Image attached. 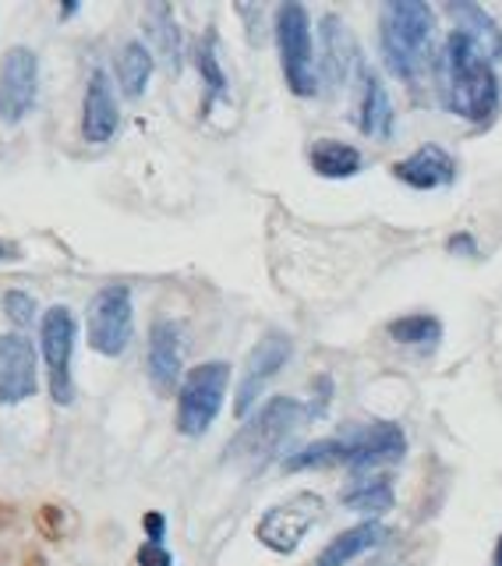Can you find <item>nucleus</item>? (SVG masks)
Listing matches in <instances>:
<instances>
[{"mask_svg":"<svg viewBox=\"0 0 502 566\" xmlns=\"http://www.w3.org/2000/svg\"><path fill=\"white\" fill-rule=\"evenodd\" d=\"M439 75H442V103L450 114L471 124H489L495 117L499 111L495 64L457 29L442 43Z\"/></svg>","mask_w":502,"mask_h":566,"instance_id":"nucleus-1","label":"nucleus"},{"mask_svg":"<svg viewBox=\"0 0 502 566\" xmlns=\"http://www.w3.org/2000/svg\"><path fill=\"white\" fill-rule=\"evenodd\" d=\"M436 35V11L425 0H389L379 14V46L393 78L418 82Z\"/></svg>","mask_w":502,"mask_h":566,"instance_id":"nucleus-2","label":"nucleus"},{"mask_svg":"<svg viewBox=\"0 0 502 566\" xmlns=\"http://www.w3.org/2000/svg\"><path fill=\"white\" fill-rule=\"evenodd\" d=\"M308 418V407L294 397H269L255 415H248L241 432L230 442V460H244V464H262L273 457L286 439L297 432V424Z\"/></svg>","mask_w":502,"mask_h":566,"instance_id":"nucleus-3","label":"nucleus"},{"mask_svg":"<svg viewBox=\"0 0 502 566\" xmlns=\"http://www.w3.org/2000/svg\"><path fill=\"white\" fill-rule=\"evenodd\" d=\"M276 50L286 88L294 96L308 99L318 93V64H315V43H312V22L304 4H280L276 8Z\"/></svg>","mask_w":502,"mask_h":566,"instance_id":"nucleus-4","label":"nucleus"},{"mask_svg":"<svg viewBox=\"0 0 502 566\" xmlns=\"http://www.w3.org/2000/svg\"><path fill=\"white\" fill-rule=\"evenodd\" d=\"M227 386H230L227 361L195 365L185 376L181 389H177V432L188 439H202L223 411Z\"/></svg>","mask_w":502,"mask_h":566,"instance_id":"nucleus-5","label":"nucleus"},{"mask_svg":"<svg viewBox=\"0 0 502 566\" xmlns=\"http://www.w3.org/2000/svg\"><path fill=\"white\" fill-rule=\"evenodd\" d=\"M88 347L103 358H121L132 347L135 336V301L128 283H106L103 291L93 294L85 315Z\"/></svg>","mask_w":502,"mask_h":566,"instance_id":"nucleus-6","label":"nucleus"},{"mask_svg":"<svg viewBox=\"0 0 502 566\" xmlns=\"http://www.w3.org/2000/svg\"><path fill=\"white\" fill-rule=\"evenodd\" d=\"M326 517V500L318 492H297L291 500L269 506L259 524L255 538L276 556H294L297 545L308 538V531Z\"/></svg>","mask_w":502,"mask_h":566,"instance_id":"nucleus-7","label":"nucleus"},{"mask_svg":"<svg viewBox=\"0 0 502 566\" xmlns=\"http://www.w3.org/2000/svg\"><path fill=\"white\" fill-rule=\"evenodd\" d=\"M43 361L50 376V397L57 407L75 403V376H71V358H75V340H79V323L75 312L67 305H53L43 315Z\"/></svg>","mask_w":502,"mask_h":566,"instance_id":"nucleus-8","label":"nucleus"},{"mask_svg":"<svg viewBox=\"0 0 502 566\" xmlns=\"http://www.w3.org/2000/svg\"><path fill=\"white\" fill-rule=\"evenodd\" d=\"M291 354H294V340L286 333H280V329L265 333L262 340L248 350V361H244L241 382H238V397H234L238 421H244L251 411H255V403L265 394V386L280 376L283 365L291 361Z\"/></svg>","mask_w":502,"mask_h":566,"instance_id":"nucleus-9","label":"nucleus"},{"mask_svg":"<svg viewBox=\"0 0 502 566\" xmlns=\"http://www.w3.org/2000/svg\"><path fill=\"white\" fill-rule=\"evenodd\" d=\"M35 96H40V57L29 46H11L0 61V124L14 128L22 124Z\"/></svg>","mask_w":502,"mask_h":566,"instance_id":"nucleus-10","label":"nucleus"},{"mask_svg":"<svg viewBox=\"0 0 502 566\" xmlns=\"http://www.w3.org/2000/svg\"><path fill=\"white\" fill-rule=\"evenodd\" d=\"M344 447H347L344 468L365 474L386 464H400L407 453V436L397 421H368L351 436H344Z\"/></svg>","mask_w":502,"mask_h":566,"instance_id":"nucleus-11","label":"nucleus"},{"mask_svg":"<svg viewBox=\"0 0 502 566\" xmlns=\"http://www.w3.org/2000/svg\"><path fill=\"white\" fill-rule=\"evenodd\" d=\"M35 350L25 336L0 333V403L14 407L35 394Z\"/></svg>","mask_w":502,"mask_h":566,"instance_id":"nucleus-12","label":"nucleus"},{"mask_svg":"<svg viewBox=\"0 0 502 566\" xmlns=\"http://www.w3.org/2000/svg\"><path fill=\"white\" fill-rule=\"evenodd\" d=\"M393 177L415 191L450 188L457 181V159L442 146H432V142H428V146L404 156L400 164H393Z\"/></svg>","mask_w":502,"mask_h":566,"instance_id":"nucleus-13","label":"nucleus"},{"mask_svg":"<svg viewBox=\"0 0 502 566\" xmlns=\"http://www.w3.org/2000/svg\"><path fill=\"white\" fill-rule=\"evenodd\" d=\"M121 128V111L114 85L103 71H93L85 85V103H82V138L93 146H106Z\"/></svg>","mask_w":502,"mask_h":566,"instance_id":"nucleus-14","label":"nucleus"},{"mask_svg":"<svg viewBox=\"0 0 502 566\" xmlns=\"http://www.w3.org/2000/svg\"><path fill=\"white\" fill-rule=\"evenodd\" d=\"M181 361H185V350H181V326L177 323H156L149 329V350H146V371H149V382L156 386V394H170L181 379Z\"/></svg>","mask_w":502,"mask_h":566,"instance_id":"nucleus-15","label":"nucleus"},{"mask_svg":"<svg viewBox=\"0 0 502 566\" xmlns=\"http://www.w3.org/2000/svg\"><path fill=\"white\" fill-rule=\"evenodd\" d=\"M322 40V78L330 85H344L351 78V71L357 67V43L351 29L344 25V18L326 14L318 29Z\"/></svg>","mask_w":502,"mask_h":566,"instance_id":"nucleus-16","label":"nucleus"},{"mask_svg":"<svg viewBox=\"0 0 502 566\" xmlns=\"http://www.w3.org/2000/svg\"><path fill=\"white\" fill-rule=\"evenodd\" d=\"M393 99L383 78L372 67H362V103H357V128L368 138H389L393 135Z\"/></svg>","mask_w":502,"mask_h":566,"instance_id":"nucleus-17","label":"nucleus"},{"mask_svg":"<svg viewBox=\"0 0 502 566\" xmlns=\"http://www.w3.org/2000/svg\"><path fill=\"white\" fill-rule=\"evenodd\" d=\"M386 524H379V521H362V524H354V527H347V531H339V535L322 548L318 553V559H315V566H347V563H354L357 556H365V553H372V548H379L383 542H386Z\"/></svg>","mask_w":502,"mask_h":566,"instance_id":"nucleus-18","label":"nucleus"},{"mask_svg":"<svg viewBox=\"0 0 502 566\" xmlns=\"http://www.w3.org/2000/svg\"><path fill=\"white\" fill-rule=\"evenodd\" d=\"M446 14L453 18L457 32L468 35V40L485 53L492 64L502 61V29L485 8L481 4H446Z\"/></svg>","mask_w":502,"mask_h":566,"instance_id":"nucleus-19","label":"nucleus"},{"mask_svg":"<svg viewBox=\"0 0 502 566\" xmlns=\"http://www.w3.org/2000/svg\"><path fill=\"white\" fill-rule=\"evenodd\" d=\"M308 164L318 177H330V181H344V177L362 174V149H354L351 142L339 138H318L308 149Z\"/></svg>","mask_w":502,"mask_h":566,"instance_id":"nucleus-20","label":"nucleus"},{"mask_svg":"<svg viewBox=\"0 0 502 566\" xmlns=\"http://www.w3.org/2000/svg\"><path fill=\"white\" fill-rule=\"evenodd\" d=\"M153 71H156V57H153V50L146 43L132 40V43L121 46V53H117V82H121L124 96H128V99L146 96Z\"/></svg>","mask_w":502,"mask_h":566,"instance_id":"nucleus-21","label":"nucleus"},{"mask_svg":"<svg viewBox=\"0 0 502 566\" xmlns=\"http://www.w3.org/2000/svg\"><path fill=\"white\" fill-rule=\"evenodd\" d=\"M397 503V492H393V482L386 474H375V478H362L344 492V506L354 513H365L368 521L383 517V513L393 510Z\"/></svg>","mask_w":502,"mask_h":566,"instance_id":"nucleus-22","label":"nucleus"},{"mask_svg":"<svg viewBox=\"0 0 502 566\" xmlns=\"http://www.w3.org/2000/svg\"><path fill=\"white\" fill-rule=\"evenodd\" d=\"M146 32H149V40L156 46L159 57L167 61L170 71L181 67V29H177L174 22V8L170 4H149L146 8Z\"/></svg>","mask_w":502,"mask_h":566,"instance_id":"nucleus-23","label":"nucleus"},{"mask_svg":"<svg viewBox=\"0 0 502 566\" xmlns=\"http://www.w3.org/2000/svg\"><path fill=\"white\" fill-rule=\"evenodd\" d=\"M347 460V447H344V436L336 439H315L308 447H301L294 453L283 457V471H326V468H344Z\"/></svg>","mask_w":502,"mask_h":566,"instance_id":"nucleus-24","label":"nucleus"},{"mask_svg":"<svg viewBox=\"0 0 502 566\" xmlns=\"http://www.w3.org/2000/svg\"><path fill=\"white\" fill-rule=\"evenodd\" d=\"M386 333H389V340H397L404 347L432 350L442 340V323L436 315H428V312H415V315L393 318V323L386 326Z\"/></svg>","mask_w":502,"mask_h":566,"instance_id":"nucleus-25","label":"nucleus"},{"mask_svg":"<svg viewBox=\"0 0 502 566\" xmlns=\"http://www.w3.org/2000/svg\"><path fill=\"white\" fill-rule=\"evenodd\" d=\"M195 67H199V78L206 82L209 103L223 99L227 96V71H223L220 53H217V32H206L199 40V46H195Z\"/></svg>","mask_w":502,"mask_h":566,"instance_id":"nucleus-26","label":"nucleus"},{"mask_svg":"<svg viewBox=\"0 0 502 566\" xmlns=\"http://www.w3.org/2000/svg\"><path fill=\"white\" fill-rule=\"evenodd\" d=\"M4 315L11 318L14 326H29L35 318V301L25 291H8L4 294Z\"/></svg>","mask_w":502,"mask_h":566,"instance_id":"nucleus-27","label":"nucleus"},{"mask_svg":"<svg viewBox=\"0 0 502 566\" xmlns=\"http://www.w3.org/2000/svg\"><path fill=\"white\" fill-rule=\"evenodd\" d=\"M138 566H174V556H170L167 545L146 542L138 548Z\"/></svg>","mask_w":502,"mask_h":566,"instance_id":"nucleus-28","label":"nucleus"},{"mask_svg":"<svg viewBox=\"0 0 502 566\" xmlns=\"http://www.w3.org/2000/svg\"><path fill=\"white\" fill-rule=\"evenodd\" d=\"M330 397H333V379L330 376H318L315 379V403H304V407H308V418H322V415H326Z\"/></svg>","mask_w":502,"mask_h":566,"instance_id":"nucleus-29","label":"nucleus"},{"mask_svg":"<svg viewBox=\"0 0 502 566\" xmlns=\"http://www.w3.org/2000/svg\"><path fill=\"white\" fill-rule=\"evenodd\" d=\"M142 527H146V542L164 545V538H167V517H164V513L149 510L146 517H142Z\"/></svg>","mask_w":502,"mask_h":566,"instance_id":"nucleus-30","label":"nucleus"},{"mask_svg":"<svg viewBox=\"0 0 502 566\" xmlns=\"http://www.w3.org/2000/svg\"><path fill=\"white\" fill-rule=\"evenodd\" d=\"M446 252L450 255H478V238L468 230H457V234L446 241Z\"/></svg>","mask_w":502,"mask_h":566,"instance_id":"nucleus-31","label":"nucleus"},{"mask_svg":"<svg viewBox=\"0 0 502 566\" xmlns=\"http://www.w3.org/2000/svg\"><path fill=\"white\" fill-rule=\"evenodd\" d=\"M0 259H18V248L11 241H0Z\"/></svg>","mask_w":502,"mask_h":566,"instance_id":"nucleus-32","label":"nucleus"},{"mask_svg":"<svg viewBox=\"0 0 502 566\" xmlns=\"http://www.w3.org/2000/svg\"><path fill=\"white\" fill-rule=\"evenodd\" d=\"M492 566H502V535L495 542V553H492Z\"/></svg>","mask_w":502,"mask_h":566,"instance_id":"nucleus-33","label":"nucleus"},{"mask_svg":"<svg viewBox=\"0 0 502 566\" xmlns=\"http://www.w3.org/2000/svg\"><path fill=\"white\" fill-rule=\"evenodd\" d=\"M61 14L71 18V14H79V4H61Z\"/></svg>","mask_w":502,"mask_h":566,"instance_id":"nucleus-34","label":"nucleus"}]
</instances>
